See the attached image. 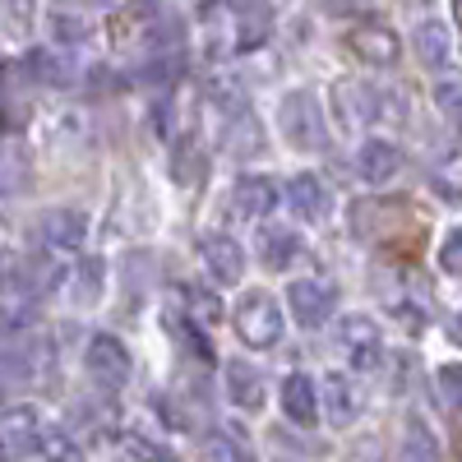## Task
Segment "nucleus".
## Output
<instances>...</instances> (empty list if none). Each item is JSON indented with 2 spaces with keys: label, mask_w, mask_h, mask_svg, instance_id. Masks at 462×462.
I'll return each mask as SVG.
<instances>
[{
  "label": "nucleus",
  "mask_w": 462,
  "mask_h": 462,
  "mask_svg": "<svg viewBox=\"0 0 462 462\" xmlns=\"http://www.w3.org/2000/svg\"><path fill=\"white\" fill-rule=\"evenodd\" d=\"M56 287H60L56 259H47V254L14 259L5 273H0V310H5V319H19L23 310H32V305L42 296H51Z\"/></svg>",
  "instance_id": "nucleus-1"
},
{
  "label": "nucleus",
  "mask_w": 462,
  "mask_h": 462,
  "mask_svg": "<svg viewBox=\"0 0 462 462\" xmlns=\"http://www.w3.org/2000/svg\"><path fill=\"white\" fill-rule=\"evenodd\" d=\"M278 121H282V139L300 152H319L328 148V130H324V111H319V97L310 88H296L282 97L278 106Z\"/></svg>",
  "instance_id": "nucleus-2"
},
{
  "label": "nucleus",
  "mask_w": 462,
  "mask_h": 462,
  "mask_svg": "<svg viewBox=\"0 0 462 462\" xmlns=\"http://www.w3.org/2000/svg\"><path fill=\"white\" fill-rule=\"evenodd\" d=\"M51 365V342L37 328H0V374L5 379H42Z\"/></svg>",
  "instance_id": "nucleus-3"
},
{
  "label": "nucleus",
  "mask_w": 462,
  "mask_h": 462,
  "mask_svg": "<svg viewBox=\"0 0 462 462\" xmlns=\"http://www.w3.org/2000/svg\"><path fill=\"white\" fill-rule=\"evenodd\" d=\"M236 333H241V342L245 346H278L282 342V310H278V300L268 296V291H245L241 300H236Z\"/></svg>",
  "instance_id": "nucleus-4"
},
{
  "label": "nucleus",
  "mask_w": 462,
  "mask_h": 462,
  "mask_svg": "<svg viewBox=\"0 0 462 462\" xmlns=\"http://www.w3.org/2000/svg\"><path fill=\"white\" fill-rule=\"evenodd\" d=\"M84 370H88V379L97 383L102 393L125 389V383H130V352H125V342L111 337V333L88 337V346H84Z\"/></svg>",
  "instance_id": "nucleus-5"
},
{
  "label": "nucleus",
  "mask_w": 462,
  "mask_h": 462,
  "mask_svg": "<svg viewBox=\"0 0 462 462\" xmlns=\"http://www.w3.org/2000/svg\"><path fill=\"white\" fill-rule=\"evenodd\" d=\"M287 310H291V319L300 328H324L333 319V310H337V291L324 278H296L287 287Z\"/></svg>",
  "instance_id": "nucleus-6"
},
{
  "label": "nucleus",
  "mask_w": 462,
  "mask_h": 462,
  "mask_svg": "<svg viewBox=\"0 0 462 462\" xmlns=\"http://www.w3.org/2000/svg\"><path fill=\"white\" fill-rule=\"evenodd\" d=\"M342 42H346V51H352L361 65H370V69H389L402 56L398 32L383 28V23H356V28H346Z\"/></svg>",
  "instance_id": "nucleus-7"
},
{
  "label": "nucleus",
  "mask_w": 462,
  "mask_h": 462,
  "mask_svg": "<svg viewBox=\"0 0 462 462\" xmlns=\"http://www.w3.org/2000/svg\"><path fill=\"white\" fill-rule=\"evenodd\" d=\"M199 259H204V273L213 287H236L245 278V250L231 236H222V231L199 241Z\"/></svg>",
  "instance_id": "nucleus-8"
},
{
  "label": "nucleus",
  "mask_w": 462,
  "mask_h": 462,
  "mask_svg": "<svg viewBox=\"0 0 462 462\" xmlns=\"http://www.w3.org/2000/svg\"><path fill=\"white\" fill-rule=\"evenodd\" d=\"M333 116L342 130H361V125H374V84H361V79H337L333 84Z\"/></svg>",
  "instance_id": "nucleus-9"
},
{
  "label": "nucleus",
  "mask_w": 462,
  "mask_h": 462,
  "mask_svg": "<svg viewBox=\"0 0 462 462\" xmlns=\"http://www.w3.org/2000/svg\"><path fill=\"white\" fill-rule=\"evenodd\" d=\"M342 346H346V356H352L356 370H374L383 361V337H379V324L370 315L342 319Z\"/></svg>",
  "instance_id": "nucleus-10"
},
{
  "label": "nucleus",
  "mask_w": 462,
  "mask_h": 462,
  "mask_svg": "<svg viewBox=\"0 0 462 462\" xmlns=\"http://www.w3.org/2000/svg\"><path fill=\"white\" fill-rule=\"evenodd\" d=\"M37 236H42L47 250L69 254V250H79V245H84V236H88V217H84L79 208H51L42 222H37Z\"/></svg>",
  "instance_id": "nucleus-11"
},
{
  "label": "nucleus",
  "mask_w": 462,
  "mask_h": 462,
  "mask_svg": "<svg viewBox=\"0 0 462 462\" xmlns=\"http://www.w3.org/2000/svg\"><path fill=\"white\" fill-rule=\"evenodd\" d=\"M93 28H97V14L84 5V0H56V5H51V37L60 47L88 42Z\"/></svg>",
  "instance_id": "nucleus-12"
},
{
  "label": "nucleus",
  "mask_w": 462,
  "mask_h": 462,
  "mask_svg": "<svg viewBox=\"0 0 462 462\" xmlns=\"http://www.w3.org/2000/svg\"><path fill=\"white\" fill-rule=\"evenodd\" d=\"M287 199H291V213L300 222H324L333 213V195H328V185L315 176V171H300L291 185H287Z\"/></svg>",
  "instance_id": "nucleus-13"
},
{
  "label": "nucleus",
  "mask_w": 462,
  "mask_h": 462,
  "mask_svg": "<svg viewBox=\"0 0 462 462\" xmlns=\"http://www.w3.org/2000/svg\"><path fill=\"white\" fill-rule=\"evenodd\" d=\"M37 435H42V416L37 407H10L0 416V439H5V453L19 457V453H32L37 448Z\"/></svg>",
  "instance_id": "nucleus-14"
},
{
  "label": "nucleus",
  "mask_w": 462,
  "mask_h": 462,
  "mask_svg": "<svg viewBox=\"0 0 462 462\" xmlns=\"http://www.w3.org/2000/svg\"><path fill=\"white\" fill-rule=\"evenodd\" d=\"M231 208L241 217H268L278 208V185L268 176H241L236 189H231Z\"/></svg>",
  "instance_id": "nucleus-15"
},
{
  "label": "nucleus",
  "mask_w": 462,
  "mask_h": 462,
  "mask_svg": "<svg viewBox=\"0 0 462 462\" xmlns=\"http://www.w3.org/2000/svg\"><path fill=\"white\" fill-rule=\"evenodd\" d=\"M324 393V411H328V426H352V416H356V383L346 379L342 370H328L319 379V389Z\"/></svg>",
  "instance_id": "nucleus-16"
},
{
  "label": "nucleus",
  "mask_w": 462,
  "mask_h": 462,
  "mask_svg": "<svg viewBox=\"0 0 462 462\" xmlns=\"http://www.w3.org/2000/svg\"><path fill=\"white\" fill-rule=\"evenodd\" d=\"M398 167H402V152H398L393 143H383V139H370V143H361V152H356V176H361L365 185L393 180Z\"/></svg>",
  "instance_id": "nucleus-17"
},
{
  "label": "nucleus",
  "mask_w": 462,
  "mask_h": 462,
  "mask_svg": "<svg viewBox=\"0 0 462 462\" xmlns=\"http://www.w3.org/2000/svg\"><path fill=\"white\" fill-rule=\"evenodd\" d=\"M226 398L231 407H241V411H259L268 389H263V374L245 361H226Z\"/></svg>",
  "instance_id": "nucleus-18"
},
{
  "label": "nucleus",
  "mask_w": 462,
  "mask_h": 462,
  "mask_svg": "<svg viewBox=\"0 0 462 462\" xmlns=\"http://www.w3.org/2000/svg\"><path fill=\"white\" fill-rule=\"evenodd\" d=\"M398 462H444V444H439V435L426 426V416H407Z\"/></svg>",
  "instance_id": "nucleus-19"
},
{
  "label": "nucleus",
  "mask_w": 462,
  "mask_h": 462,
  "mask_svg": "<svg viewBox=\"0 0 462 462\" xmlns=\"http://www.w3.org/2000/svg\"><path fill=\"white\" fill-rule=\"evenodd\" d=\"M282 411H287V420H296V426H315V416H319L315 379L287 374V379H282Z\"/></svg>",
  "instance_id": "nucleus-20"
},
{
  "label": "nucleus",
  "mask_w": 462,
  "mask_h": 462,
  "mask_svg": "<svg viewBox=\"0 0 462 462\" xmlns=\"http://www.w3.org/2000/svg\"><path fill=\"white\" fill-rule=\"evenodd\" d=\"M411 47H416V56H420V65H426V69L448 65V60H453V37H448V23H439V19L420 23V28L411 32Z\"/></svg>",
  "instance_id": "nucleus-21"
},
{
  "label": "nucleus",
  "mask_w": 462,
  "mask_h": 462,
  "mask_svg": "<svg viewBox=\"0 0 462 462\" xmlns=\"http://www.w3.org/2000/svg\"><path fill=\"white\" fill-rule=\"evenodd\" d=\"M208 176V162H204V148L195 134H185L171 143V180L176 185H199Z\"/></svg>",
  "instance_id": "nucleus-22"
},
{
  "label": "nucleus",
  "mask_w": 462,
  "mask_h": 462,
  "mask_svg": "<svg viewBox=\"0 0 462 462\" xmlns=\"http://www.w3.org/2000/svg\"><path fill=\"white\" fill-rule=\"evenodd\" d=\"M167 333H171L195 361H213V342H208V333H204L195 319H185V310H167Z\"/></svg>",
  "instance_id": "nucleus-23"
},
{
  "label": "nucleus",
  "mask_w": 462,
  "mask_h": 462,
  "mask_svg": "<svg viewBox=\"0 0 462 462\" xmlns=\"http://www.w3.org/2000/svg\"><path fill=\"white\" fill-rule=\"evenodd\" d=\"M226 148L236 152V158H245V152H259L263 148V130L254 121V111L241 106L236 116H231V125H226Z\"/></svg>",
  "instance_id": "nucleus-24"
},
{
  "label": "nucleus",
  "mask_w": 462,
  "mask_h": 462,
  "mask_svg": "<svg viewBox=\"0 0 462 462\" xmlns=\"http://www.w3.org/2000/svg\"><path fill=\"white\" fill-rule=\"evenodd\" d=\"M259 250H263V263H268V268L291 263V259H296V231H287V226H263V231H259Z\"/></svg>",
  "instance_id": "nucleus-25"
},
{
  "label": "nucleus",
  "mask_w": 462,
  "mask_h": 462,
  "mask_svg": "<svg viewBox=\"0 0 462 462\" xmlns=\"http://www.w3.org/2000/svg\"><path fill=\"white\" fill-rule=\"evenodd\" d=\"M32 453H42L47 462H84L65 430H47V426H42V435H37V448H32Z\"/></svg>",
  "instance_id": "nucleus-26"
},
{
  "label": "nucleus",
  "mask_w": 462,
  "mask_h": 462,
  "mask_svg": "<svg viewBox=\"0 0 462 462\" xmlns=\"http://www.w3.org/2000/svg\"><path fill=\"white\" fill-rule=\"evenodd\" d=\"M204 462H254V457H250V448H245L241 439H231V435H208Z\"/></svg>",
  "instance_id": "nucleus-27"
},
{
  "label": "nucleus",
  "mask_w": 462,
  "mask_h": 462,
  "mask_svg": "<svg viewBox=\"0 0 462 462\" xmlns=\"http://www.w3.org/2000/svg\"><path fill=\"white\" fill-rule=\"evenodd\" d=\"M125 453L130 462H176V453L158 439H148V435H125Z\"/></svg>",
  "instance_id": "nucleus-28"
},
{
  "label": "nucleus",
  "mask_w": 462,
  "mask_h": 462,
  "mask_svg": "<svg viewBox=\"0 0 462 462\" xmlns=\"http://www.w3.org/2000/svg\"><path fill=\"white\" fill-rule=\"evenodd\" d=\"M102 273H106L102 259H84V263H79V291H74V300L93 305V300L102 296Z\"/></svg>",
  "instance_id": "nucleus-29"
},
{
  "label": "nucleus",
  "mask_w": 462,
  "mask_h": 462,
  "mask_svg": "<svg viewBox=\"0 0 462 462\" xmlns=\"http://www.w3.org/2000/svg\"><path fill=\"white\" fill-rule=\"evenodd\" d=\"M435 389H439L444 411L453 416V411H457V365H439V374H435Z\"/></svg>",
  "instance_id": "nucleus-30"
},
{
  "label": "nucleus",
  "mask_w": 462,
  "mask_h": 462,
  "mask_svg": "<svg viewBox=\"0 0 462 462\" xmlns=\"http://www.w3.org/2000/svg\"><path fill=\"white\" fill-rule=\"evenodd\" d=\"M439 268H444L448 278H457V231H448L444 245H439Z\"/></svg>",
  "instance_id": "nucleus-31"
},
{
  "label": "nucleus",
  "mask_w": 462,
  "mask_h": 462,
  "mask_svg": "<svg viewBox=\"0 0 462 462\" xmlns=\"http://www.w3.org/2000/svg\"><path fill=\"white\" fill-rule=\"evenodd\" d=\"M32 10H37V0H10V19H14V28H32Z\"/></svg>",
  "instance_id": "nucleus-32"
},
{
  "label": "nucleus",
  "mask_w": 462,
  "mask_h": 462,
  "mask_svg": "<svg viewBox=\"0 0 462 462\" xmlns=\"http://www.w3.org/2000/svg\"><path fill=\"white\" fill-rule=\"evenodd\" d=\"M439 106H444L448 116L457 111V88H453V84H444V88H439Z\"/></svg>",
  "instance_id": "nucleus-33"
},
{
  "label": "nucleus",
  "mask_w": 462,
  "mask_h": 462,
  "mask_svg": "<svg viewBox=\"0 0 462 462\" xmlns=\"http://www.w3.org/2000/svg\"><path fill=\"white\" fill-rule=\"evenodd\" d=\"M0 462H10V453H5V439H0Z\"/></svg>",
  "instance_id": "nucleus-34"
}]
</instances>
